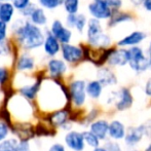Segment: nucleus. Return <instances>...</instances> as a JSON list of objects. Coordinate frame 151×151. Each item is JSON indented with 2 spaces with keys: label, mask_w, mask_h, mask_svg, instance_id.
<instances>
[{
  "label": "nucleus",
  "mask_w": 151,
  "mask_h": 151,
  "mask_svg": "<svg viewBox=\"0 0 151 151\" xmlns=\"http://www.w3.org/2000/svg\"><path fill=\"white\" fill-rule=\"evenodd\" d=\"M17 34L21 44L28 50L39 47L44 42V37L41 31L35 25H32L30 23H26L24 26L21 27L17 31Z\"/></svg>",
  "instance_id": "1"
},
{
  "label": "nucleus",
  "mask_w": 151,
  "mask_h": 151,
  "mask_svg": "<svg viewBox=\"0 0 151 151\" xmlns=\"http://www.w3.org/2000/svg\"><path fill=\"white\" fill-rule=\"evenodd\" d=\"M88 39L91 45L96 47L104 48L111 43L110 37L103 32L100 21L96 19H91L88 23Z\"/></svg>",
  "instance_id": "2"
},
{
  "label": "nucleus",
  "mask_w": 151,
  "mask_h": 151,
  "mask_svg": "<svg viewBox=\"0 0 151 151\" xmlns=\"http://www.w3.org/2000/svg\"><path fill=\"white\" fill-rule=\"evenodd\" d=\"M129 66L136 72H144L150 68L149 59L144 55L141 47L133 46L129 50Z\"/></svg>",
  "instance_id": "3"
},
{
  "label": "nucleus",
  "mask_w": 151,
  "mask_h": 151,
  "mask_svg": "<svg viewBox=\"0 0 151 151\" xmlns=\"http://www.w3.org/2000/svg\"><path fill=\"white\" fill-rule=\"evenodd\" d=\"M88 12L96 20H107L112 17L111 7L102 0H93L88 5Z\"/></svg>",
  "instance_id": "4"
},
{
  "label": "nucleus",
  "mask_w": 151,
  "mask_h": 151,
  "mask_svg": "<svg viewBox=\"0 0 151 151\" xmlns=\"http://www.w3.org/2000/svg\"><path fill=\"white\" fill-rule=\"evenodd\" d=\"M70 96L75 106H82L86 99V84L83 80H75L70 84Z\"/></svg>",
  "instance_id": "5"
},
{
  "label": "nucleus",
  "mask_w": 151,
  "mask_h": 151,
  "mask_svg": "<svg viewBox=\"0 0 151 151\" xmlns=\"http://www.w3.org/2000/svg\"><path fill=\"white\" fill-rule=\"evenodd\" d=\"M65 143L70 149L73 151H83L84 147H86L83 134L76 131H72L66 134Z\"/></svg>",
  "instance_id": "6"
},
{
  "label": "nucleus",
  "mask_w": 151,
  "mask_h": 151,
  "mask_svg": "<svg viewBox=\"0 0 151 151\" xmlns=\"http://www.w3.org/2000/svg\"><path fill=\"white\" fill-rule=\"evenodd\" d=\"M114 101H115L116 109L119 110V111L127 110L133 105L132 93L125 88H122L121 90H119V91H117V93L115 95V98H114Z\"/></svg>",
  "instance_id": "7"
},
{
  "label": "nucleus",
  "mask_w": 151,
  "mask_h": 151,
  "mask_svg": "<svg viewBox=\"0 0 151 151\" xmlns=\"http://www.w3.org/2000/svg\"><path fill=\"white\" fill-rule=\"evenodd\" d=\"M62 54H63L64 60L69 63H76L81 60L84 56V52L81 48L78 46L70 45V44H63Z\"/></svg>",
  "instance_id": "8"
},
{
  "label": "nucleus",
  "mask_w": 151,
  "mask_h": 151,
  "mask_svg": "<svg viewBox=\"0 0 151 151\" xmlns=\"http://www.w3.org/2000/svg\"><path fill=\"white\" fill-rule=\"evenodd\" d=\"M144 136H145V129H144L143 124L136 127H131L127 132V135L124 137V142L127 146L133 147V146L137 145L143 139Z\"/></svg>",
  "instance_id": "9"
},
{
  "label": "nucleus",
  "mask_w": 151,
  "mask_h": 151,
  "mask_svg": "<svg viewBox=\"0 0 151 151\" xmlns=\"http://www.w3.org/2000/svg\"><path fill=\"white\" fill-rule=\"evenodd\" d=\"M108 64L111 66H124L129 62V50L119 48L111 52L108 58Z\"/></svg>",
  "instance_id": "10"
},
{
  "label": "nucleus",
  "mask_w": 151,
  "mask_h": 151,
  "mask_svg": "<svg viewBox=\"0 0 151 151\" xmlns=\"http://www.w3.org/2000/svg\"><path fill=\"white\" fill-rule=\"evenodd\" d=\"M52 34L63 44H68L71 39L72 33L62 25L60 21H55L52 26Z\"/></svg>",
  "instance_id": "11"
},
{
  "label": "nucleus",
  "mask_w": 151,
  "mask_h": 151,
  "mask_svg": "<svg viewBox=\"0 0 151 151\" xmlns=\"http://www.w3.org/2000/svg\"><path fill=\"white\" fill-rule=\"evenodd\" d=\"M90 131L99 138L100 141L105 140L109 133V123L105 119H98L91 124Z\"/></svg>",
  "instance_id": "12"
},
{
  "label": "nucleus",
  "mask_w": 151,
  "mask_h": 151,
  "mask_svg": "<svg viewBox=\"0 0 151 151\" xmlns=\"http://www.w3.org/2000/svg\"><path fill=\"white\" fill-rule=\"evenodd\" d=\"M146 37V34L142 31H134L127 36L123 37L117 42L118 46H136L142 42Z\"/></svg>",
  "instance_id": "13"
},
{
  "label": "nucleus",
  "mask_w": 151,
  "mask_h": 151,
  "mask_svg": "<svg viewBox=\"0 0 151 151\" xmlns=\"http://www.w3.org/2000/svg\"><path fill=\"white\" fill-rule=\"evenodd\" d=\"M127 135L125 127L121 121L119 120H113L109 123V133L108 136L114 140H121L124 139Z\"/></svg>",
  "instance_id": "14"
},
{
  "label": "nucleus",
  "mask_w": 151,
  "mask_h": 151,
  "mask_svg": "<svg viewBox=\"0 0 151 151\" xmlns=\"http://www.w3.org/2000/svg\"><path fill=\"white\" fill-rule=\"evenodd\" d=\"M98 81H100L102 86H113L117 82V79L113 72L107 68H103L98 72Z\"/></svg>",
  "instance_id": "15"
},
{
  "label": "nucleus",
  "mask_w": 151,
  "mask_h": 151,
  "mask_svg": "<svg viewBox=\"0 0 151 151\" xmlns=\"http://www.w3.org/2000/svg\"><path fill=\"white\" fill-rule=\"evenodd\" d=\"M44 50L48 56H55L60 50V43L59 40L52 34H48L44 41Z\"/></svg>",
  "instance_id": "16"
},
{
  "label": "nucleus",
  "mask_w": 151,
  "mask_h": 151,
  "mask_svg": "<svg viewBox=\"0 0 151 151\" xmlns=\"http://www.w3.org/2000/svg\"><path fill=\"white\" fill-rule=\"evenodd\" d=\"M67 70V66L61 60H50L48 62V71H50V75L54 76V77H58L61 76L62 74H64Z\"/></svg>",
  "instance_id": "17"
},
{
  "label": "nucleus",
  "mask_w": 151,
  "mask_h": 151,
  "mask_svg": "<svg viewBox=\"0 0 151 151\" xmlns=\"http://www.w3.org/2000/svg\"><path fill=\"white\" fill-rule=\"evenodd\" d=\"M68 118H69V114H68L67 110H58L50 116V122L55 127H62V125L66 124V122L68 121Z\"/></svg>",
  "instance_id": "18"
},
{
  "label": "nucleus",
  "mask_w": 151,
  "mask_h": 151,
  "mask_svg": "<svg viewBox=\"0 0 151 151\" xmlns=\"http://www.w3.org/2000/svg\"><path fill=\"white\" fill-rule=\"evenodd\" d=\"M103 86L98 80H93L86 84V93L93 99H98L101 96Z\"/></svg>",
  "instance_id": "19"
},
{
  "label": "nucleus",
  "mask_w": 151,
  "mask_h": 151,
  "mask_svg": "<svg viewBox=\"0 0 151 151\" xmlns=\"http://www.w3.org/2000/svg\"><path fill=\"white\" fill-rule=\"evenodd\" d=\"M14 14V4H10L8 2H4L0 5V21L4 23H7L10 21Z\"/></svg>",
  "instance_id": "20"
},
{
  "label": "nucleus",
  "mask_w": 151,
  "mask_h": 151,
  "mask_svg": "<svg viewBox=\"0 0 151 151\" xmlns=\"http://www.w3.org/2000/svg\"><path fill=\"white\" fill-rule=\"evenodd\" d=\"M132 17L129 14H124V12H115L114 14H112V17L110 18L109 23H108V26L112 27L118 25L120 23H125L127 21H131Z\"/></svg>",
  "instance_id": "21"
},
{
  "label": "nucleus",
  "mask_w": 151,
  "mask_h": 151,
  "mask_svg": "<svg viewBox=\"0 0 151 151\" xmlns=\"http://www.w3.org/2000/svg\"><path fill=\"white\" fill-rule=\"evenodd\" d=\"M38 91H39V82H36V83L31 84V86H25L20 90L21 93L29 100L34 99Z\"/></svg>",
  "instance_id": "22"
},
{
  "label": "nucleus",
  "mask_w": 151,
  "mask_h": 151,
  "mask_svg": "<svg viewBox=\"0 0 151 151\" xmlns=\"http://www.w3.org/2000/svg\"><path fill=\"white\" fill-rule=\"evenodd\" d=\"M17 67L21 71H24V70H30L33 69L34 67V60L30 57L23 56L19 59L18 64H17Z\"/></svg>",
  "instance_id": "23"
},
{
  "label": "nucleus",
  "mask_w": 151,
  "mask_h": 151,
  "mask_svg": "<svg viewBox=\"0 0 151 151\" xmlns=\"http://www.w3.org/2000/svg\"><path fill=\"white\" fill-rule=\"evenodd\" d=\"M31 19L32 22L36 25H45L46 23V17L41 8H36L33 14H32Z\"/></svg>",
  "instance_id": "24"
},
{
  "label": "nucleus",
  "mask_w": 151,
  "mask_h": 151,
  "mask_svg": "<svg viewBox=\"0 0 151 151\" xmlns=\"http://www.w3.org/2000/svg\"><path fill=\"white\" fill-rule=\"evenodd\" d=\"M82 134H83V138H84V142H86V144H88V146L93 147V149L97 148V147H99L100 140L97 136L93 135L91 131L90 132H84V133H82Z\"/></svg>",
  "instance_id": "25"
},
{
  "label": "nucleus",
  "mask_w": 151,
  "mask_h": 151,
  "mask_svg": "<svg viewBox=\"0 0 151 151\" xmlns=\"http://www.w3.org/2000/svg\"><path fill=\"white\" fill-rule=\"evenodd\" d=\"M65 9L69 12V14H75L79 6V0H64Z\"/></svg>",
  "instance_id": "26"
},
{
  "label": "nucleus",
  "mask_w": 151,
  "mask_h": 151,
  "mask_svg": "<svg viewBox=\"0 0 151 151\" xmlns=\"http://www.w3.org/2000/svg\"><path fill=\"white\" fill-rule=\"evenodd\" d=\"M18 143L14 139H5L0 143V151H14Z\"/></svg>",
  "instance_id": "27"
},
{
  "label": "nucleus",
  "mask_w": 151,
  "mask_h": 151,
  "mask_svg": "<svg viewBox=\"0 0 151 151\" xmlns=\"http://www.w3.org/2000/svg\"><path fill=\"white\" fill-rule=\"evenodd\" d=\"M39 2L42 6H44V7L52 9V8L58 7L60 4L63 3L64 0H39Z\"/></svg>",
  "instance_id": "28"
},
{
  "label": "nucleus",
  "mask_w": 151,
  "mask_h": 151,
  "mask_svg": "<svg viewBox=\"0 0 151 151\" xmlns=\"http://www.w3.org/2000/svg\"><path fill=\"white\" fill-rule=\"evenodd\" d=\"M86 25V18L83 14H76V22H75V28L79 32H82Z\"/></svg>",
  "instance_id": "29"
},
{
  "label": "nucleus",
  "mask_w": 151,
  "mask_h": 151,
  "mask_svg": "<svg viewBox=\"0 0 151 151\" xmlns=\"http://www.w3.org/2000/svg\"><path fill=\"white\" fill-rule=\"evenodd\" d=\"M8 135V127L4 121L0 120V143L6 139Z\"/></svg>",
  "instance_id": "30"
},
{
  "label": "nucleus",
  "mask_w": 151,
  "mask_h": 151,
  "mask_svg": "<svg viewBox=\"0 0 151 151\" xmlns=\"http://www.w3.org/2000/svg\"><path fill=\"white\" fill-rule=\"evenodd\" d=\"M104 147L106 148L107 151H122L119 144H118L117 142H113V141L107 142Z\"/></svg>",
  "instance_id": "31"
},
{
  "label": "nucleus",
  "mask_w": 151,
  "mask_h": 151,
  "mask_svg": "<svg viewBox=\"0 0 151 151\" xmlns=\"http://www.w3.org/2000/svg\"><path fill=\"white\" fill-rule=\"evenodd\" d=\"M30 0H12L14 6L18 9H25L28 6Z\"/></svg>",
  "instance_id": "32"
},
{
  "label": "nucleus",
  "mask_w": 151,
  "mask_h": 151,
  "mask_svg": "<svg viewBox=\"0 0 151 151\" xmlns=\"http://www.w3.org/2000/svg\"><path fill=\"white\" fill-rule=\"evenodd\" d=\"M14 151H30V144L28 141H21L18 143Z\"/></svg>",
  "instance_id": "33"
},
{
  "label": "nucleus",
  "mask_w": 151,
  "mask_h": 151,
  "mask_svg": "<svg viewBox=\"0 0 151 151\" xmlns=\"http://www.w3.org/2000/svg\"><path fill=\"white\" fill-rule=\"evenodd\" d=\"M111 8H119L122 4L121 0H102Z\"/></svg>",
  "instance_id": "34"
},
{
  "label": "nucleus",
  "mask_w": 151,
  "mask_h": 151,
  "mask_svg": "<svg viewBox=\"0 0 151 151\" xmlns=\"http://www.w3.org/2000/svg\"><path fill=\"white\" fill-rule=\"evenodd\" d=\"M8 78V72L5 68L0 67V84H3Z\"/></svg>",
  "instance_id": "35"
},
{
  "label": "nucleus",
  "mask_w": 151,
  "mask_h": 151,
  "mask_svg": "<svg viewBox=\"0 0 151 151\" xmlns=\"http://www.w3.org/2000/svg\"><path fill=\"white\" fill-rule=\"evenodd\" d=\"M6 36V23L0 21V42L5 38Z\"/></svg>",
  "instance_id": "36"
},
{
  "label": "nucleus",
  "mask_w": 151,
  "mask_h": 151,
  "mask_svg": "<svg viewBox=\"0 0 151 151\" xmlns=\"http://www.w3.org/2000/svg\"><path fill=\"white\" fill-rule=\"evenodd\" d=\"M76 14H68L67 17V25L69 27H75Z\"/></svg>",
  "instance_id": "37"
},
{
  "label": "nucleus",
  "mask_w": 151,
  "mask_h": 151,
  "mask_svg": "<svg viewBox=\"0 0 151 151\" xmlns=\"http://www.w3.org/2000/svg\"><path fill=\"white\" fill-rule=\"evenodd\" d=\"M48 151H66V149L62 144L56 143V144H54V145L50 146V148L48 149Z\"/></svg>",
  "instance_id": "38"
},
{
  "label": "nucleus",
  "mask_w": 151,
  "mask_h": 151,
  "mask_svg": "<svg viewBox=\"0 0 151 151\" xmlns=\"http://www.w3.org/2000/svg\"><path fill=\"white\" fill-rule=\"evenodd\" d=\"M145 93L151 97V77L147 80V82L145 84Z\"/></svg>",
  "instance_id": "39"
},
{
  "label": "nucleus",
  "mask_w": 151,
  "mask_h": 151,
  "mask_svg": "<svg viewBox=\"0 0 151 151\" xmlns=\"http://www.w3.org/2000/svg\"><path fill=\"white\" fill-rule=\"evenodd\" d=\"M143 6L148 12H151V0H145L143 3Z\"/></svg>",
  "instance_id": "40"
},
{
  "label": "nucleus",
  "mask_w": 151,
  "mask_h": 151,
  "mask_svg": "<svg viewBox=\"0 0 151 151\" xmlns=\"http://www.w3.org/2000/svg\"><path fill=\"white\" fill-rule=\"evenodd\" d=\"M144 1H145V0H131L132 3H133L134 5H136V6L142 5V4L144 3Z\"/></svg>",
  "instance_id": "41"
},
{
  "label": "nucleus",
  "mask_w": 151,
  "mask_h": 151,
  "mask_svg": "<svg viewBox=\"0 0 151 151\" xmlns=\"http://www.w3.org/2000/svg\"><path fill=\"white\" fill-rule=\"evenodd\" d=\"M148 59H149V64H150V68H151V42L149 44V48H148Z\"/></svg>",
  "instance_id": "42"
},
{
  "label": "nucleus",
  "mask_w": 151,
  "mask_h": 151,
  "mask_svg": "<svg viewBox=\"0 0 151 151\" xmlns=\"http://www.w3.org/2000/svg\"><path fill=\"white\" fill-rule=\"evenodd\" d=\"M93 151H107V150H106V148L104 147V146H103V147H100V146H99V147L95 148Z\"/></svg>",
  "instance_id": "43"
},
{
  "label": "nucleus",
  "mask_w": 151,
  "mask_h": 151,
  "mask_svg": "<svg viewBox=\"0 0 151 151\" xmlns=\"http://www.w3.org/2000/svg\"><path fill=\"white\" fill-rule=\"evenodd\" d=\"M145 151H151V143L148 144V146L145 148Z\"/></svg>",
  "instance_id": "44"
},
{
  "label": "nucleus",
  "mask_w": 151,
  "mask_h": 151,
  "mask_svg": "<svg viewBox=\"0 0 151 151\" xmlns=\"http://www.w3.org/2000/svg\"><path fill=\"white\" fill-rule=\"evenodd\" d=\"M0 1H6V0H0Z\"/></svg>",
  "instance_id": "45"
},
{
  "label": "nucleus",
  "mask_w": 151,
  "mask_h": 151,
  "mask_svg": "<svg viewBox=\"0 0 151 151\" xmlns=\"http://www.w3.org/2000/svg\"><path fill=\"white\" fill-rule=\"evenodd\" d=\"M134 151H138V150H134Z\"/></svg>",
  "instance_id": "46"
},
{
  "label": "nucleus",
  "mask_w": 151,
  "mask_h": 151,
  "mask_svg": "<svg viewBox=\"0 0 151 151\" xmlns=\"http://www.w3.org/2000/svg\"><path fill=\"white\" fill-rule=\"evenodd\" d=\"M0 5H1V4H0Z\"/></svg>",
  "instance_id": "47"
}]
</instances>
